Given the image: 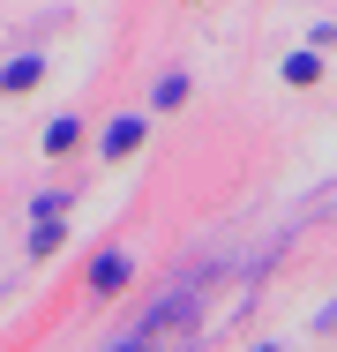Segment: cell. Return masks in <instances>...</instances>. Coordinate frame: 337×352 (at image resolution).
Wrapping results in <instances>:
<instances>
[{"mask_svg":"<svg viewBox=\"0 0 337 352\" xmlns=\"http://www.w3.org/2000/svg\"><path fill=\"white\" fill-rule=\"evenodd\" d=\"M135 142H142V120H120V128H113V135H105V157H128Z\"/></svg>","mask_w":337,"mask_h":352,"instance_id":"obj_1","label":"cell"},{"mask_svg":"<svg viewBox=\"0 0 337 352\" xmlns=\"http://www.w3.org/2000/svg\"><path fill=\"white\" fill-rule=\"evenodd\" d=\"M90 278H98V292H120V285H128V263H120V255H105Z\"/></svg>","mask_w":337,"mask_h":352,"instance_id":"obj_2","label":"cell"},{"mask_svg":"<svg viewBox=\"0 0 337 352\" xmlns=\"http://www.w3.org/2000/svg\"><path fill=\"white\" fill-rule=\"evenodd\" d=\"M30 82H38V60H30V53H23V60H15V68L0 75V90H30Z\"/></svg>","mask_w":337,"mask_h":352,"instance_id":"obj_3","label":"cell"},{"mask_svg":"<svg viewBox=\"0 0 337 352\" xmlns=\"http://www.w3.org/2000/svg\"><path fill=\"white\" fill-rule=\"evenodd\" d=\"M53 248H61V225H53V217H45V225H38V232H30V255H38V263H45V255H53Z\"/></svg>","mask_w":337,"mask_h":352,"instance_id":"obj_4","label":"cell"},{"mask_svg":"<svg viewBox=\"0 0 337 352\" xmlns=\"http://www.w3.org/2000/svg\"><path fill=\"white\" fill-rule=\"evenodd\" d=\"M285 82H315V53H292L285 60Z\"/></svg>","mask_w":337,"mask_h":352,"instance_id":"obj_5","label":"cell"},{"mask_svg":"<svg viewBox=\"0 0 337 352\" xmlns=\"http://www.w3.org/2000/svg\"><path fill=\"white\" fill-rule=\"evenodd\" d=\"M45 150L61 157V150H75V120H53V135H45Z\"/></svg>","mask_w":337,"mask_h":352,"instance_id":"obj_6","label":"cell"},{"mask_svg":"<svg viewBox=\"0 0 337 352\" xmlns=\"http://www.w3.org/2000/svg\"><path fill=\"white\" fill-rule=\"evenodd\" d=\"M113 352H150V338H128V345H113Z\"/></svg>","mask_w":337,"mask_h":352,"instance_id":"obj_7","label":"cell"},{"mask_svg":"<svg viewBox=\"0 0 337 352\" xmlns=\"http://www.w3.org/2000/svg\"><path fill=\"white\" fill-rule=\"evenodd\" d=\"M255 352H277V345H255Z\"/></svg>","mask_w":337,"mask_h":352,"instance_id":"obj_8","label":"cell"}]
</instances>
